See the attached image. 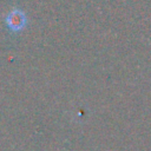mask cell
<instances>
[{"label":"cell","mask_w":151,"mask_h":151,"mask_svg":"<svg viewBox=\"0 0 151 151\" xmlns=\"http://www.w3.org/2000/svg\"><path fill=\"white\" fill-rule=\"evenodd\" d=\"M26 24V18H25V14L22 13H17V12H13L12 14H9V18H8V26L13 29V31H19Z\"/></svg>","instance_id":"6da1fadb"}]
</instances>
